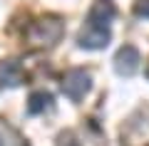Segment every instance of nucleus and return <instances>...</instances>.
<instances>
[{
	"mask_svg": "<svg viewBox=\"0 0 149 146\" xmlns=\"http://www.w3.org/2000/svg\"><path fill=\"white\" fill-rule=\"evenodd\" d=\"M134 15L137 17H149V0H137L134 3Z\"/></svg>",
	"mask_w": 149,
	"mask_h": 146,
	"instance_id": "9b49d317",
	"label": "nucleus"
},
{
	"mask_svg": "<svg viewBox=\"0 0 149 146\" xmlns=\"http://www.w3.org/2000/svg\"><path fill=\"white\" fill-rule=\"evenodd\" d=\"M90 87H92V77H90L87 69L77 67V69H70L62 77V92H65V97L72 99V102H82L85 94L90 92Z\"/></svg>",
	"mask_w": 149,
	"mask_h": 146,
	"instance_id": "7ed1b4c3",
	"label": "nucleus"
},
{
	"mask_svg": "<svg viewBox=\"0 0 149 146\" xmlns=\"http://www.w3.org/2000/svg\"><path fill=\"white\" fill-rule=\"evenodd\" d=\"M124 146H149V107H142L122 126Z\"/></svg>",
	"mask_w": 149,
	"mask_h": 146,
	"instance_id": "f03ea898",
	"label": "nucleus"
},
{
	"mask_svg": "<svg viewBox=\"0 0 149 146\" xmlns=\"http://www.w3.org/2000/svg\"><path fill=\"white\" fill-rule=\"evenodd\" d=\"M45 109H52V94L50 92H32L27 99V111L30 114H42Z\"/></svg>",
	"mask_w": 149,
	"mask_h": 146,
	"instance_id": "6e6552de",
	"label": "nucleus"
},
{
	"mask_svg": "<svg viewBox=\"0 0 149 146\" xmlns=\"http://www.w3.org/2000/svg\"><path fill=\"white\" fill-rule=\"evenodd\" d=\"M65 35V25L57 17H42L30 25L27 30V40L32 47H55Z\"/></svg>",
	"mask_w": 149,
	"mask_h": 146,
	"instance_id": "f257e3e1",
	"label": "nucleus"
},
{
	"mask_svg": "<svg viewBox=\"0 0 149 146\" xmlns=\"http://www.w3.org/2000/svg\"><path fill=\"white\" fill-rule=\"evenodd\" d=\"M147 77H149V64H147Z\"/></svg>",
	"mask_w": 149,
	"mask_h": 146,
	"instance_id": "f8f14e48",
	"label": "nucleus"
},
{
	"mask_svg": "<svg viewBox=\"0 0 149 146\" xmlns=\"http://www.w3.org/2000/svg\"><path fill=\"white\" fill-rule=\"evenodd\" d=\"M109 40H112L109 27L92 25V22H87V25L80 30V37H77L80 47H85V50H102V47L109 45Z\"/></svg>",
	"mask_w": 149,
	"mask_h": 146,
	"instance_id": "20e7f679",
	"label": "nucleus"
},
{
	"mask_svg": "<svg viewBox=\"0 0 149 146\" xmlns=\"http://www.w3.org/2000/svg\"><path fill=\"white\" fill-rule=\"evenodd\" d=\"M0 146H25V141L17 136V131L3 119H0Z\"/></svg>",
	"mask_w": 149,
	"mask_h": 146,
	"instance_id": "1a4fd4ad",
	"label": "nucleus"
},
{
	"mask_svg": "<svg viewBox=\"0 0 149 146\" xmlns=\"http://www.w3.org/2000/svg\"><path fill=\"white\" fill-rule=\"evenodd\" d=\"M114 5H112L109 0H97L95 5L90 8V12H87V22H92V25H104L109 27V22L114 20Z\"/></svg>",
	"mask_w": 149,
	"mask_h": 146,
	"instance_id": "423d86ee",
	"label": "nucleus"
},
{
	"mask_svg": "<svg viewBox=\"0 0 149 146\" xmlns=\"http://www.w3.org/2000/svg\"><path fill=\"white\" fill-rule=\"evenodd\" d=\"M22 82V67L17 60H3L0 62V84L5 87H17Z\"/></svg>",
	"mask_w": 149,
	"mask_h": 146,
	"instance_id": "0eeeda50",
	"label": "nucleus"
},
{
	"mask_svg": "<svg viewBox=\"0 0 149 146\" xmlns=\"http://www.w3.org/2000/svg\"><path fill=\"white\" fill-rule=\"evenodd\" d=\"M55 146H82L80 139L74 136V131H62V134L57 136V144Z\"/></svg>",
	"mask_w": 149,
	"mask_h": 146,
	"instance_id": "9d476101",
	"label": "nucleus"
},
{
	"mask_svg": "<svg viewBox=\"0 0 149 146\" xmlns=\"http://www.w3.org/2000/svg\"><path fill=\"white\" fill-rule=\"evenodd\" d=\"M114 69L122 77H132L139 69V50L134 45H124L117 55H114Z\"/></svg>",
	"mask_w": 149,
	"mask_h": 146,
	"instance_id": "39448f33",
	"label": "nucleus"
}]
</instances>
